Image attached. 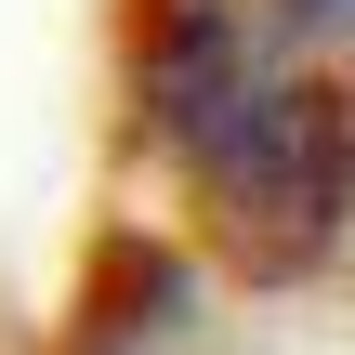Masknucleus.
Masks as SVG:
<instances>
[{"label": "nucleus", "instance_id": "f03ea898", "mask_svg": "<svg viewBox=\"0 0 355 355\" xmlns=\"http://www.w3.org/2000/svg\"><path fill=\"white\" fill-rule=\"evenodd\" d=\"M263 66H277V53H263V26H250V0H171L158 40H145V132L184 158L211 119H237V92H250Z\"/></svg>", "mask_w": 355, "mask_h": 355}, {"label": "nucleus", "instance_id": "7ed1b4c3", "mask_svg": "<svg viewBox=\"0 0 355 355\" xmlns=\"http://www.w3.org/2000/svg\"><path fill=\"white\" fill-rule=\"evenodd\" d=\"M290 13H355V0H290Z\"/></svg>", "mask_w": 355, "mask_h": 355}, {"label": "nucleus", "instance_id": "f257e3e1", "mask_svg": "<svg viewBox=\"0 0 355 355\" xmlns=\"http://www.w3.org/2000/svg\"><path fill=\"white\" fill-rule=\"evenodd\" d=\"M184 171H198L211 250L237 277L290 290V277H316L343 250V224H355V92L316 79V66H263L237 92V119H211L184 145Z\"/></svg>", "mask_w": 355, "mask_h": 355}]
</instances>
